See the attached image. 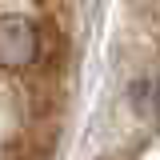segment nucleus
I'll return each instance as SVG.
<instances>
[{
  "label": "nucleus",
  "mask_w": 160,
  "mask_h": 160,
  "mask_svg": "<svg viewBox=\"0 0 160 160\" xmlns=\"http://www.w3.org/2000/svg\"><path fill=\"white\" fill-rule=\"evenodd\" d=\"M40 60V28L28 16H0V68L24 72Z\"/></svg>",
  "instance_id": "f257e3e1"
}]
</instances>
